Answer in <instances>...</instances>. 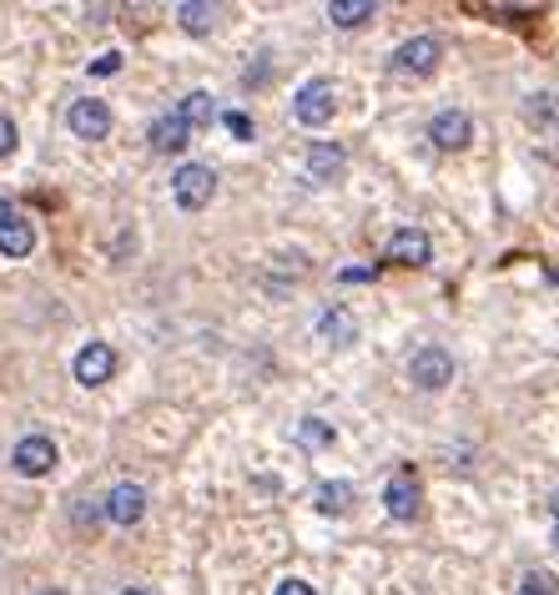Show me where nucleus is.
<instances>
[{
    "instance_id": "nucleus-19",
    "label": "nucleus",
    "mask_w": 559,
    "mask_h": 595,
    "mask_svg": "<svg viewBox=\"0 0 559 595\" xmlns=\"http://www.w3.org/2000/svg\"><path fill=\"white\" fill-rule=\"evenodd\" d=\"M318 510L323 515H348V504H353V485H343V479H333V485H318Z\"/></svg>"
},
{
    "instance_id": "nucleus-24",
    "label": "nucleus",
    "mask_w": 559,
    "mask_h": 595,
    "mask_svg": "<svg viewBox=\"0 0 559 595\" xmlns=\"http://www.w3.org/2000/svg\"><path fill=\"white\" fill-rule=\"evenodd\" d=\"M15 142H21V132H15V121H11V117H0V157H11Z\"/></svg>"
},
{
    "instance_id": "nucleus-23",
    "label": "nucleus",
    "mask_w": 559,
    "mask_h": 595,
    "mask_svg": "<svg viewBox=\"0 0 559 595\" xmlns=\"http://www.w3.org/2000/svg\"><path fill=\"white\" fill-rule=\"evenodd\" d=\"M117 71H121V56L117 51H102L92 61V76H117Z\"/></svg>"
},
{
    "instance_id": "nucleus-27",
    "label": "nucleus",
    "mask_w": 559,
    "mask_h": 595,
    "mask_svg": "<svg viewBox=\"0 0 559 595\" xmlns=\"http://www.w3.org/2000/svg\"><path fill=\"white\" fill-rule=\"evenodd\" d=\"M36 595H66V591H56V585H51V591H36Z\"/></svg>"
},
{
    "instance_id": "nucleus-21",
    "label": "nucleus",
    "mask_w": 559,
    "mask_h": 595,
    "mask_svg": "<svg viewBox=\"0 0 559 595\" xmlns=\"http://www.w3.org/2000/svg\"><path fill=\"white\" fill-rule=\"evenodd\" d=\"M559 581L549 575V570H524V591L520 595H555Z\"/></svg>"
},
{
    "instance_id": "nucleus-8",
    "label": "nucleus",
    "mask_w": 559,
    "mask_h": 595,
    "mask_svg": "<svg viewBox=\"0 0 559 595\" xmlns=\"http://www.w3.org/2000/svg\"><path fill=\"white\" fill-rule=\"evenodd\" d=\"M71 373H76L81 389L111 384V373H117V348H111V344H86L76 354V364H71Z\"/></svg>"
},
{
    "instance_id": "nucleus-10",
    "label": "nucleus",
    "mask_w": 559,
    "mask_h": 595,
    "mask_svg": "<svg viewBox=\"0 0 559 595\" xmlns=\"http://www.w3.org/2000/svg\"><path fill=\"white\" fill-rule=\"evenodd\" d=\"M302 167H308V182L328 187V182H338V177L348 172V152H343L338 142H312Z\"/></svg>"
},
{
    "instance_id": "nucleus-14",
    "label": "nucleus",
    "mask_w": 559,
    "mask_h": 595,
    "mask_svg": "<svg viewBox=\"0 0 559 595\" xmlns=\"http://www.w3.org/2000/svg\"><path fill=\"white\" fill-rule=\"evenodd\" d=\"M146 142H152V152H162V157H171V152H182L187 142H192V127H187L177 111L171 117H156L152 132H146Z\"/></svg>"
},
{
    "instance_id": "nucleus-11",
    "label": "nucleus",
    "mask_w": 559,
    "mask_h": 595,
    "mask_svg": "<svg viewBox=\"0 0 559 595\" xmlns=\"http://www.w3.org/2000/svg\"><path fill=\"white\" fill-rule=\"evenodd\" d=\"M418 479H414V469H399V475L383 485V504H389V515L393 520H414L418 515Z\"/></svg>"
},
{
    "instance_id": "nucleus-9",
    "label": "nucleus",
    "mask_w": 559,
    "mask_h": 595,
    "mask_svg": "<svg viewBox=\"0 0 559 595\" xmlns=\"http://www.w3.org/2000/svg\"><path fill=\"white\" fill-rule=\"evenodd\" d=\"M102 515L111 520V525H142V515H146V490H142V485H131V479L111 485V495L102 500Z\"/></svg>"
},
{
    "instance_id": "nucleus-1",
    "label": "nucleus",
    "mask_w": 559,
    "mask_h": 595,
    "mask_svg": "<svg viewBox=\"0 0 559 595\" xmlns=\"http://www.w3.org/2000/svg\"><path fill=\"white\" fill-rule=\"evenodd\" d=\"M333 111H338V86L328 76H312V81H302L298 86V96H293V117L302 121V127H328L333 121Z\"/></svg>"
},
{
    "instance_id": "nucleus-22",
    "label": "nucleus",
    "mask_w": 559,
    "mask_h": 595,
    "mask_svg": "<svg viewBox=\"0 0 559 595\" xmlns=\"http://www.w3.org/2000/svg\"><path fill=\"white\" fill-rule=\"evenodd\" d=\"M222 127H227L237 142H252V117L248 111H222Z\"/></svg>"
},
{
    "instance_id": "nucleus-12",
    "label": "nucleus",
    "mask_w": 559,
    "mask_h": 595,
    "mask_svg": "<svg viewBox=\"0 0 559 595\" xmlns=\"http://www.w3.org/2000/svg\"><path fill=\"white\" fill-rule=\"evenodd\" d=\"M36 248V227L21 212H0V258H31Z\"/></svg>"
},
{
    "instance_id": "nucleus-5",
    "label": "nucleus",
    "mask_w": 559,
    "mask_h": 595,
    "mask_svg": "<svg viewBox=\"0 0 559 595\" xmlns=\"http://www.w3.org/2000/svg\"><path fill=\"white\" fill-rule=\"evenodd\" d=\"M443 61V40L439 36H414L393 51V71L399 76H429L433 67Z\"/></svg>"
},
{
    "instance_id": "nucleus-16",
    "label": "nucleus",
    "mask_w": 559,
    "mask_h": 595,
    "mask_svg": "<svg viewBox=\"0 0 559 595\" xmlns=\"http://www.w3.org/2000/svg\"><path fill=\"white\" fill-rule=\"evenodd\" d=\"M373 15H378L373 0H328V21L338 31H358L364 21H373Z\"/></svg>"
},
{
    "instance_id": "nucleus-2",
    "label": "nucleus",
    "mask_w": 559,
    "mask_h": 595,
    "mask_svg": "<svg viewBox=\"0 0 559 595\" xmlns=\"http://www.w3.org/2000/svg\"><path fill=\"white\" fill-rule=\"evenodd\" d=\"M408 384L424 389V394H439L443 384H454V354L439 344H424L408 358Z\"/></svg>"
},
{
    "instance_id": "nucleus-13",
    "label": "nucleus",
    "mask_w": 559,
    "mask_h": 595,
    "mask_svg": "<svg viewBox=\"0 0 559 595\" xmlns=\"http://www.w3.org/2000/svg\"><path fill=\"white\" fill-rule=\"evenodd\" d=\"M429 233H418V227H399L389 238V263H399V267H424L429 263Z\"/></svg>"
},
{
    "instance_id": "nucleus-26",
    "label": "nucleus",
    "mask_w": 559,
    "mask_h": 595,
    "mask_svg": "<svg viewBox=\"0 0 559 595\" xmlns=\"http://www.w3.org/2000/svg\"><path fill=\"white\" fill-rule=\"evenodd\" d=\"M121 595H152V591H142V585H127V591H121Z\"/></svg>"
},
{
    "instance_id": "nucleus-4",
    "label": "nucleus",
    "mask_w": 559,
    "mask_h": 595,
    "mask_svg": "<svg viewBox=\"0 0 559 595\" xmlns=\"http://www.w3.org/2000/svg\"><path fill=\"white\" fill-rule=\"evenodd\" d=\"M429 142L439 146V152H464V146L474 142V117H468V111H459V106H443V111H433Z\"/></svg>"
},
{
    "instance_id": "nucleus-18",
    "label": "nucleus",
    "mask_w": 559,
    "mask_h": 595,
    "mask_svg": "<svg viewBox=\"0 0 559 595\" xmlns=\"http://www.w3.org/2000/svg\"><path fill=\"white\" fill-rule=\"evenodd\" d=\"M177 117H182L187 127H207V121L217 117V106H212V92H187L182 106H177Z\"/></svg>"
},
{
    "instance_id": "nucleus-6",
    "label": "nucleus",
    "mask_w": 559,
    "mask_h": 595,
    "mask_svg": "<svg viewBox=\"0 0 559 595\" xmlns=\"http://www.w3.org/2000/svg\"><path fill=\"white\" fill-rule=\"evenodd\" d=\"M66 127H71V136H81V142H102V136L111 132V106L96 102V96H81V102H71V111H66Z\"/></svg>"
},
{
    "instance_id": "nucleus-25",
    "label": "nucleus",
    "mask_w": 559,
    "mask_h": 595,
    "mask_svg": "<svg viewBox=\"0 0 559 595\" xmlns=\"http://www.w3.org/2000/svg\"><path fill=\"white\" fill-rule=\"evenodd\" d=\"M277 595H318V591H312L308 581H298V575H293V581H283V585H277Z\"/></svg>"
},
{
    "instance_id": "nucleus-3",
    "label": "nucleus",
    "mask_w": 559,
    "mask_h": 595,
    "mask_svg": "<svg viewBox=\"0 0 559 595\" xmlns=\"http://www.w3.org/2000/svg\"><path fill=\"white\" fill-rule=\"evenodd\" d=\"M212 192H217V172L202 167V162H182L177 177H171V198H177L182 212H202L212 202Z\"/></svg>"
},
{
    "instance_id": "nucleus-29",
    "label": "nucleus",
    "mask_w": 559,
    "mask_h": 595,
    "mask_svg": "<svg viewBox=\"0 0 559 595\" xmlns=\"http://www.w3.org/2000/svg\"><path fill=\"white\" fill-rule=\"evenodd\" d=\"M555 520H559V490H555Z\"/></svg>"
},
{
    "instance_id": "nucleus-17",
    "label": "nucleus",
    "mask_w": 559,
    "mask_h": 595,
    "mask_svg": "<svg viewBox=\"0 0 559 595\" xmlns=\"http://www.w3.org/2000/svg\"><path fill=\"white\" fill-rule=\"evenodd\" d=\"M217 5H202V0H187V5H177V21H182L187 36H212V26H217Z\"/></svg>"
},
{
    "instance_id": "nucleus-28",
    "label": "nucleus",
    "mask_w": 559,
    "mask_h": 595,
    "mask_svg": "<svg viewBox=\"0 0 559 595\" xmlns=\"http://www.w3.org/2000/svg\"><path fill=\"white\" fill-rule=\"evenodd\" d=\"M555 550H559V520H555Z\"/></svg>"
},
{
    "instance_id": "nucleus-7",
    "label": "nucleus",
    "mask_w": 559,
    "mask_h": 595,
    "mask_svg": "<svg viewBox=\"0 0 559 595\" xmlns=\"http://www.w3.org/2000/svg\"><path fill=\"white\" fill-rule=\"evenodd\" d=\"M11 469L21 479H40V475H51L56 469V444L46 435H26L21 444L11 450Z\"/></svg>"
},
{
    "instance_id": "nucleus-20",
    "label": "nucleus",
    "mask_w": 559,
    "mask_h": 595,
    "mask_svg": "<svg viewBox=\"0 0 559 595\" xmlns=\"http://www.w3.org/2000/svg\"><path fill=\"white\" fill-rule=\"evenodd\" d=\"M298 444L302 450H328V444H333V424L318 419V414H308V419L298 424Z\"/></svg>"
},
{
    "instance_id": "nucleus-15",
    "label": "nucleus",
    "mask_w": 559,
    "mask_h": 595,
    "mask_svg": "<svg viewBox=\"0 0 559 595\" xmlns=\"http://www.w3.org/2000/svg\"><path fill=\"white\" fill-rule=\"evenodd\" d=\"M318 338L333 348H348L353 338H358V318H353L348 308H323V313H318Z\"/></svg>"
}]
</instances>
